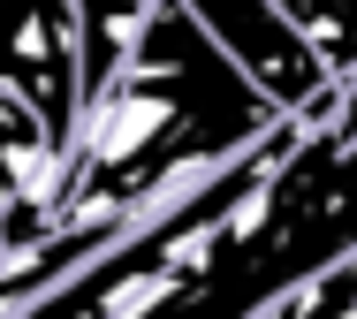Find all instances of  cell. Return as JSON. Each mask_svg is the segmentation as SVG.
Masks as SVG:
<instances>
[{"instance_id": "277c9868", "label": "cell", "mask_w": 357, "mask_h": 319, "mask_svg": "<svg viewBox=\"0 0 357 319\" xmlns=\"http://www.w3.org/2000/svg\"><path fill=\"white\" fill-rule=\"evenodd\" d=\"M152 8L160 0H76V84H84V99L122 69V54L137 46Z\"/></svg>"}, {"instance_id": "7a4b0ae2", "label": "cell", "mask_w": 357, "mask_h": 319, "mask_svg": "<svg viewBox=\"0 0 357 319\" xmlns=\"http://www.w3.org/2000/svg\"><path fill=\"white\" fill-rule=\"evenodd\" d=\"M183 8L236 54V69L259 84L282 114H296V122H327V114L342 107L350 77L327 69V54L304 38V23L289 15L282 0H183Z\"/></svg>"}, {"instance_id": "3957f363", "label": "cell", "mask_w": 357, "mask_h": 319, "mask_svg": "<svg viewBox=\"0 0 357 319\" xmlns=\"http://www.w3.org/2000/svg\"><path fill=\"white\" fill-rule=\"evenodd\" d=\"M0 107H31L61 153L76 145V0H0Z\"/></svg>"}, {"instance_id": "6da1fadb", "label": "cell", "mask_w": 357, "mask_h": 319, "mask_svg": "<svg viewBox=\"0 0 357 319\" xmlns=\"http://www.w3.org/2000/svg\"><path fill=\"white\" fill-rule=\"evenodd\" d=\"M274 122L289 114L236 69V54L183 0H160L122 69L84 99L76 145L46 198V228L107 221V213L137 221L167 205V190H183L198 167H220L243 145H259Z\"/></svg>"}]
</instances>
